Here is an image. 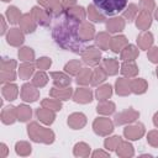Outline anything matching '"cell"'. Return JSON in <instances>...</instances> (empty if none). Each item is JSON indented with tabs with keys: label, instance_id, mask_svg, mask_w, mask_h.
Masks as SVG:
<instances>
[{
	"label": "cell",
	"instance_id": "6da1fadb",
	"mask_svg": "<svg viewBox=\"0 0 158 158\" xmlns=\"http://www.w3.org/2000/svg\"><path fill=\"white\" fill-rule=\"evenodd\" d=\"M80 23L81 22L63 11V14L58 16V21L52 30V36L56 43L63 49L81 54V52L85 49V46L79 36Z\"/></svg>",
	"mask_w": 158,
	"mask_h": 158
},
{
	"label": "cell",
	"instance_id": "7a4b0ae2",
	"mask_svg": "<svg viewBox=\"0 0 158 158\" xmlns=\"http://www.w3.org/2000/svg\"><path fill=\"white\" fill-rule=\"evenodd\" d=\"M27 133L28 137L37 143H44V144H51L54 142V132L51 128H46L37 122H30L27 126Z\"/></svg>",
	"mask_w": 158,
	"mask_h": 158
},
{
	"label": "cell",
	"instance_id": "3957f363",
	"mask_svg": "<svg viewBox=\"0 0 158 158\" xmlns=\"http://www.w3.org/2000/svg\"><path fill=\"white\" fill-rule=\"evenodd\" d=\"M127 1L128 0H93V4L105 16H111L123 11L127 5Z\"/></svg>",
	"mask_w": 158,
	"mask_h": 158
},
{
	"label": "cell",
	"instance_id": "277c9868",
	"mask_svg": "<svg viewBox=\"0 0 158 158\" xmlns=\"http://www.w3.org/2000/svg\"><path fill=\"white\" fill-rule=\"evenodd\" d=\"M16 60L11 58L1 59V70H0V80L2 84L11 83L16 79Z\"/></svg>",
	"mask_w": 158,
	"mask_h": 158
},
{
	"label": "cell",
	"instance_id": "5b68a950",
	"mask_svg": "<svg viewBox=\"0 0 158 158\" xmlns=\"http://www.w3.org/2000/svg\"><path fill=\"white\" fill-rule=\"evenodd\" d=\"M93 130L98 136H109L114 131V122L107 117H98L93 122Z\"/></svg>",
	"mask_w": 158,
	"mask_h": 158
},
{
	"label": "cell",
	"instance_id": "8992f818",
	"mask_svg": "<svg viewBox=\"0 0 158 158\" xmlns=\"http://www.w3.org/2000/svg\"><path fill=\"white\" fill-rule=\"evenodd\" d=\"M81 59L83 62L89 67H96L101 60V52L100 48H96L94 46L85 47V49L81 52Z\"/></svg>",
	"mask_w": 158,
	"mask_h": 158
},
{
	"label": "cell",
	"instance_id": "52a82bcc",
	"mask_svg": "<svg viewBox=\"0 0 158 158\" xmlns=\"http://www.w3.org/2000/svg\"><path fill=\"white\" fill-rule=\"evenodd\" d=\"M138 117H139V112L136 111V110H133L132 107H130V109H127L125 111H121V112L116 114L115 117H114V122L117 126L128 125V123L135 122Z\"/></svg>",
	"mask_w": 158,
	"mask_h": 158
},
{
	"label": "cell",
	"instance_id": "ba28073f",
	"mask_svg": "<svg viewBox=\"0 0 158 158\" xmlns=\"http://www.w3.org/2000/svg\"><path fill=\"white\" fill-rule=\"evenodd\" d=\"M40 98L38 88L35 86L32 83H25L21 86V99L25 102H35Z\"/></svg>",
	"mask_w": 158,
	"mask_h": 158
},
{
	"label": "cell",
	"instance_id": "9c48e42d",
	"mask_svg": "<svg viewBox=\"0 0 158 158\" xmlns=\"http://www.w3.org/2000/svg\"><path fill=\"white\" fill-rule=\"evenodd\" d=\"M144 133H146V130H144L143 123L141 122L135 123V125H128L123 128V136L130 141H137L142 138Z\"/></svg>",
	"mask_w": 158,
	"mask_h": 158
},
{
	"label": "cell",
	"instance_id": "30bf717a",
	"mask_svg": "<svg viewBox=\"0 0 158 158\" xmlns=\"http://www.w3.org/2000/svg\"><path fill=\"white\" fill-rule=\"evenodd\" d=\"M38 4L44 7L51 16H59L64 11V6L60 0H37Z\"/></svg>",
	"mask_w": 158,
	"mask_h": 158
},
{
	"label": "cell",
	"instance_id": "8fae6325",
	"mask_svg": "<svg viewBox=\"0 0 158 158\" xmlns=\"http://www.w3.org/2000/svg\"><path fill=\"white\" fill-rule=\"evenodd\" d=\"M25 41V33L21 28L12 27L6 33V42L12 47H20Z\"/></svg>",
	"mask_w": 158,
	"mask_h": 158
},
{
	"label": "cell",
	"instance_id": "7c38bea8",
	"mask_svg": "<svg viewBox=\"0 0 158 158\" xmlns=\"http://www.w3.org/2000/svg\"><path fill=\"white\" fill-rule=\"evenodd\" d=\"M31 15L33 16V19L40 26H48L51 22L49 12L42 6H33L31 9Z\"/></svg>",
	"mask_w": 158,
	"mask_h": 158
},
{
	"label": "cell",
	"instance_id": "4fadbf2b",
	"mask_svg": "<svg viewBox=\"0 0 158 158\" xmlns=\"http://www.w3.org/2000/svg\"><path fill=\"white\" fill-rule=\"evenodd\" d=\"M20 28L23 31V33H32L36 27H37V22L36 20L33 19V16L31 15V12H27V14H22L21 16V20H20Z\"/></svg>",
	"mask_w": 158,
	"mask_h": 158
},
{
	"label": "cell",
	"instance_id": "5bb4252c",
	"mask_svg": "<svg viewBox=\"0 0 158 158\" xmlns=\"http://www.w3.org/2000/svg\"><path fill=\"white\" fill-rule=\"evenodd\" d=\"M73 100L78 104H89L93 101V91L88 88H78L73 93Z\"/></svg>",
	"mask_w": 158,
	"mask_h": 158
},
{
	"label": "cell",
	"instance_id": "9a60e30c",
	"mask_svg": "<svg viewBox=\"0 0 158 158\" xmlns=\"http://www.w3.org/2000/svg\"><path fill=\"white\" fill-rule=\"evenodd\" d=\"M67 123L73 130H81L86 125V116L81 112H73L68 116Z\"/></svg>",
	"mask_w": 158,
	"mask_h": 158
},
{
	"label": "cell",
	"instance_id": "2e32d148",
	"mask_svg": "<svg viewBox=\"0 0 158 158\" xmlns=\"http://www.w3.org/2000/svg\"><path fill=\"white\" fill-rule=\"evenodd\" d=\"M51 77H52L53 84L57 88H67V86H70L72 79H70V75L67 74L65 72H51Z\"/></svg>",
	"mask_w": 158,
	"mask_h": 158
},
{
	"label": "cell",
	"instance_id": "e0dca14e",
	"mask_svg": "<svg viewBox=\"0 0 158 158\" xmlns=\"http://www.w3.org/2000/svg\"><path fill=\"white\" fill-rule=\"evenodd\" d=\"M73 89L70 86H67V88H52L49 90V96L51 98H54V99H58L60 101H65V100H69L70 98H73Z\"/></svg>",
	"mask_w": 158,
	"mask_h": 158
},
{
	"label": "cell",
	"instance_id": "ac0fdd59",
	"mask_svg": "<svg viewBox=\"0 0 158 158\" xmlns=\"http://www.w3.org/2000/svg\"><path fill=\"white\" fill-rule=\"evenodd\" d=\"M152 25V15L148 11L141 10L136 17V26L141 31H147Z\"/></svg>",
	"mask_w": 158,
	"mask_h": 158
},
{
	"label": "cell",
	"instance_id": "d6986e66",
	"mask_svg": "<svg viewBox=\"0 0 158 158\" xmlns=\"http://www.w3.org/2000/svg\"><path fill=\"white\" fill-rule=\"evenodd\" d=\"M126 26V21L123 17H111L106 21V30L109 33H116V32H121Z\"/></svg>",
	"mask_w": 158,
	"mask_h": 158
},
{
	"label": "cell",
	"instance_id": "ffe728a7",
	"mask_svg": "<svg viewBox=\"0 0 158 158\" xmlns=\"http://www.w3.org/2000/svg\"><path fill=\"white\" fill-rule=\"evenodd\" d=\"M79 36L81 38L83 42H88V41H91L94 40V37L96 36L95 35V28L91 23L84 21L79 25Z\"/></svg>",
	"mask_w": 158,
	"mask_h": 158
},
{
	"label": "cell",
	"instance_id": "44dd1931",
	"mask_svg": "<svg viewBox=\"0 0 158 158\" xmlns=\"http://www.w3.org/2000/svg\"><path fill=\"white\" fill-rule=\"evenodd\" d=\"M36 116H37V118L42 123H44V125H52L53 121H54V118H56V111L49 110V109L42 106L41 109L38 107L36 110Z\"/></svg>",
	"mask_w": 158,
	"mask_h": 158
},
{
	"label": "cell",
	"instance_id": "7402d4cb",
	"mask_svg": "<svg viewBox=\"0 0 158 158\" xmlns=\"http://www.w3.org/2000/svg\"><path fill=\"white\" fill-rule=\"evenodd\" d=\"M137 46L139 49H144V51H148L152 44H153V35L149 32V31H142L138 36H137Z\"/></svg>",
	"mask_w": 158,
	"mask_h": 158
},
{
	"label": "cell",
	"instance_id": "603a6c76",
	"mask_svg": "<svg viewBox=\"0 0 158 158\" xmlns=\"http://www.w3.org/2000/svg\"><path fill=\"white\" fill-rule=\"evenodd\" d=\"M128 78H118L115 81V91L118 96H127L131 94V85Z\"/></svg>",
	"mask_w": 158,
	"mask_h": 158
},
{
	"label": "cell",
	"instance_id": "cb8c5ba5",
	"mask_svg": "<svg viewBox=\"0 0 158 158\" xmlns=\"http://www.w3.org/2000/svg\"><path fill=\"white\" fill-rule=\"evenodd\" d=\"M1 122L5 125H12L16 120H17V111L15 106H6L2 109L1 115H0Z\"/></svg>",
	"mask_w": 158,
	"mask_h": 158
},
{
	"label": "cell",
	"instance_id": "d4e9b609",
	"mask_svg": "<svg viewBox=\"0 0 158 158\" xmlns=\"http://www.w3.org/2000/svg\"><path fill=\"white\" fill-rule=\"evenodd\" d=\"M128 44V40L126 38V36L123 35H117L111 37L110 40V49L114 53H120L126 46Z\"/></svg>",
	"mask_w": 158,
	"mask_h": 158
},
{
	"label": "cell",
	"instance_id": "484cf974",
	"mask_svg": "<svg viewBox=\"0 0 158 158\" xmlns=\"http://www.w3.org/2000/svg\"><path fill=\"white\" fill-rule=\"evenodd\" d=\"M1 94H2L5 100L14 101V100H16V98L19 95V86L16 84H12V83H6L2 85Z\"/></svg>",
	"mask_w": 158,
	"mask_h": 158
},
{
	"label": "cell",
	"instance_id": "4316f807",
	"mask_svg": "<svg viewBox=\"0 0 158 158\" xmlns=\"http://www.w3.org/2000/svg\"><path fill=\"white\" fill-rule=\"evenodd\" d=\"M139 54V51L136 46L133 44H127L121 52H120V59L123 62H130V60H135Z\"/></svg>",
	"mask_w": 158,
	"mask_h": 158
},
{
	"label": "cell",
	"instance_id": "83f0119b",
	"mask_svg": "<svg viewBox=\"0 0 158 158\" xmlns=\"http://www.w3.org/2000/svg\"><path fill=\"white\" fill-rule=\"evenodd\" d=\"M121 74L125 77V78H135L137 74H138V67L137 64L135 63V60H130V62H123L121 64Z\"/></svg>",
	"mask_w": 158,
	"mask_h": 158
},
{
	"label": "cell",
	"instance_id": "f1b7e54d",
	"mask_svg": "<svg viewBox=\"0 0 158 158\" xmlns=\"http://www.w3.org/2000/svg\"><path fill=\"white\" fill-rule=\"evenodd\" d=\"M130 85H131V93L136 94V95H141L144 94L148 89V83L142 79V78H135L130 80Z\"/></svg>",
	"mask_w": 158,
	"mask_h": 158
},
{
	"label": "cell",
	"instance_id": "f546056e",
	"mask_svg": "<svg viewBox=\"0 0 158 158\" xmlns=\"http://www.w3.org/2000/svg\"><path fill=\"white\" fill-rule=\"evenodd\" d=\"M116 154L118 157H122V158H128V157H133L135 154V149L132 147V144L128 142V141H121L118 147L116 148Z\"/></svg>",
	"mask_w": 158,
	"mask_h": 158
},
{
	"label": "cell",
	"instance_id": "4dcf8cb0",
	"mask_svg": "<svg viewBox=\"0 0 158 158\" xmlns=\"http://www.w3.org/2000/svg\"><path fill=\"white\" fill-rule=\"evenodd\" d=\"M64 11L70 15L72 17H74L75 20H78L79 22H84L85 19H86V12L84 10L83 6H78V5H73V6H69L67 9H64Z\"/></svg>",
	"mask_w": 158,
	"mask_h": 158
},
{
	"label": "cell",
	"instance_id": "1f68e13d",
	"mask_svg": "<svg viewBox=\"0 0 158 158\" xmlns=\"http://www.w3.org/2000/svg\"><path fill=\"white\" fill-rule=\"evenodd\" d=\"M106 78H107V73H106V70L102 68V65H101V67H96V68L93 70V75H91V81H90V84H91L93 86H98V85H100L101 83H104V81L106 80Z\"/></svg>",
	"mask_w": 158,
	"mask_h": 158
},
{
	"label": "cell",
	"instance_id": "d6a6232c",
	"mask_svg": "<svg viewBox=\"0 0 158 158\" xmlns=\"http://www.w3.org/2000/svg\"><path fill=\"white\" fill-rule=\"evenodd\" d=\"M35 64L32 62H23L22 64H20L19 67V77L22 80H27L30 79V77L35 73Z\"/></svg>",
	"mask_w": 158,
	"mask_h": 158
},
{
	"label": "cell",
	"instance_id": "836d02e7",
	"mask_svg": "<svg viewBox=\"0 0 158 158\" xmlns=\"http://www.w3.org/2000/svg\"><path fill=\"white\" fill-rule=\"evenodd\" d=\"M110 35L109 32H99L95 36V43L98 46V48L102 49V51H107L110 49Z\"/></svg>",
	"mask_w": 158,
	"mask_h": 158
},
{
	"label": "cell",
	"instance_id": "e575fe53",
	"mask_svg": "<svg viewBox=\"0 0 158 158\" xmlns=\"http://www.w3.org/2000/svg\"><path fill=\"white\" fill-rule=\"evenodd\" d=\"M96 99L98 101H104V100H109L112 95V86L110 84H102L100 85L96 91H95Z\"/></svg>",
	"mask_w": 158,
	"mask_h": 158
},
{
	"label": "cell",
	"instance_id": "d590c367",
	"mask_svg": "<svg viewBox=\"0 0 158 158\" xmlns=\"http://www.w3.org/2000/svg\"><path fill=\"white\" fill-rule=\"evenodd\" d=\"M86 15H88V19H89L90 21H93V22H102V21H105V15H104L101 11H99V10L95 7L94 4H90V5L88 6V9H86Z\"/></svg>",
	"mask_w": 158,
	"mask_h": 158
},
{
	"label": "cell",
	"instance_id": "8d00e7d4",
	"mask_svg": "<svg viewBox=\"0 0 158 158\" xmlns=\"http://www.w3.org/2000/svg\"><path fill=\"white\" fill-rule=\"evenodd\" d=\"M102 68L106 70L107 75H116L118 73V62L114 58H105L102 59Z\"/></svg>",
	"mask_w": 158,
	"mask_h": 158
},
{
	"label": "cell",
	"instance_id": "74e56055",
	"mask_svg": "<svg viewBox=\"0 0 158 158\" xmlns=\"http://www.w3.org/2000/svg\"><path fill=\"white\" fill-rule=\"evenodd\" d=\"M91 75H93V70L89 68H81L80 72L75 75L77 79V84L78 85H88L91 81Z\"/></svg>",
	"mask_w": 158,
	"mask_h": 158
},
{
	"label": "cell",
	"instance_id": "f35d334b",
	"mask_svg": "<svg viewBox=\"0 0 158 158\" xmlns=\"http://www.w3.org/2000/svg\"><path fill=\"white\" fill-rule=\"evenodd\" d=\"M115 104L112 101H109V100H104V101H99L98 106H96V111L98 114H101V115H111L115 112Z\"/></svg>",
	"mask_w": 158,
	"mask_h": 158
},
{
	"label": "cell",
	"instance_id": "ab89813d",
	"mask_svg": "<svg viewBox=\"0 0 158 158\" xmlns=\"http://www.w3.org/2000/svg\"><path fill=\"white\" fill-rule=\"evenodd\" d=\"M6 17H7V21L11 23V25H16V23H19L20 22V20H21V16H22V14H21V11L16 7V6H9L7 9H6Z\"/></svg>",
	"mask_w": 158,
	"mask_h": 158
},
{
	"label": "cell",
	"instance_id": "60d3db41",
	"mask_svg": "<svg viewBox=\"0 0 158 158\" xmlns=\"http://www.w3.org/2000/svg\"><path fill=\"white\" fill-rule=\"evenodd\" d=\"M16 111H17V120L21 121V122H27L31 116H32V110L30 106L22 104V105H19L16 107Z\"/></svg>",
	"mask_w": 158,
	"mask_h": 158
},
{
	"label": "cell",
	"instance_id": "b9f144b4",
	"mask_svg": "<svg viewBox=\"0 0 158 158\" xmlns=\"http://www.w3.org/2000/svg\"><path fill=\"white\" fill-rule=\"evenodd\" d=\"M80 69H81V62L79 59H72L64 65V72L70 77L77 75L80 72Z\"/></svg>",
	"mask_w": 158,
	"mask_h": 158
},
{
	"label": "cell",
	"instance_id": "7bdbcfd3",
	"mask_svg": "<svg viewBox=\"0 0 158 158\" xmlns=\"http://www.w3.org/2000/svg\"><path fill=\"white\" fill-rule=\"evenodd\" d=\"M15 151H16V153H17L19 156L26 157V156H30V154H31L32 147H31V144H30L28 142H26V141H19V142H16V144H15Z\"/></svg>",
	"mask_w": 158,
	"mask_h": 158
},
{
	"label": "cell",
	"instance_id": "ee69618b",
	"mask_svg": "<svg viewBox=\"0 0 158 158\" xmlns=\"http://www.w3.org/2000/svg\"><path fill=\"white\" fill-rule=\"evenodd\" d=\"M90 146L86 144L85 142H79L74 146L73 148V154L75 157H89L90 154Z\"/></svg>",
	"mask_w": 158,
	"mask_h": 158
},
{
	"label": "cell",
	"instance_id": "f6af8a7d",
	"mask_svg": "<svg viewBox=\"0 0 158 158\" xmlns=\"http://www.w3.org/2000/svg\"><path fill=\"white\" fill-rule=\"evenodd\" d=\"M19 59L23 62H33L35 60V51L30 47H21L19 49Z\"/></svg>",
	"mask_w": 158,
	"mask_h": 158
},
{
	"label": "cell",
	"instance_id": "bcb514c9",
	"mask_svg": "<svg viewBox=\"0 0 158 158\" xmlns=\"http://www.w3.org/2000/svg\"><path fill=\"white\" fill-rule=\"evenodd\" d=\"M47 83H48V75L43 70H38L37 73H35V75L32 78V84L35 86H37L40 89V88H43Z\"/></svg>",
	"mask_w": 158,
	"mask_h": 158
},
{
	"label": "cell",
	"instance_id": "7dc6e473",
	"mask_svg": "<svg viewBox=\"0 0 158 158\" xmlns=\"http://www.w3.org/2000/svg\"><path fill=\"white\" fill-rule=\"evenodd\" d=\"M41 105H42L43 107H47V109L53 110V111H56V112L62 110V102H60V100L54 99V98H52V99H43V100L41 101Z\"/></svg>",
	"mask_w": 158,
	"mask_h": 158
},
{
	"label": "cell",
	"instance_id": "c3c4849f",
	"mask_svg": "<svg viewBox=\"0 0 158 158\" xmlns=\"http://www.w3.org/2000/svg\"><path fill=\"white\" fill-rule=\"evenodd\" d=\"M138 15V6L136 4H130L125 10H123V19H126L128 22L136 20Z\"/></svg>",
	"mask_w": 158,
	"mask_h": 158
},
{
	"label": "cell",
	"instance_id": "681fc988",
	"mask_svg": "<svg viewBox=\"0 0 158 158\" xmlns=\"http://www.w3.org/2000/svg\"><path fill=\"white\" fill-rule=\"evenodd\" d=\"M122 141V138L120 136H112V137H107L104 142V147L107 151H116V148L118 147L120 142Z\"/></svg>",
	"mask_w": 158,
	"mask_h": 158
},
{
	"label": "cell",
	"instance_id": "f907efd6",
	"mask_svg": "<svg viewBox=\"0 0 158 158\" xmlns=\"http://www.w3.org/2000/svg\"><path fill=\"white\" fill-rule=\"evenodd\" d=\"M52 65V59L48 58V57H41L36 60V67L40 69V70H46V69H49V67Z\"/></svg>",
	"mask_w": 158,
	"mask_h": 158
},
{
	"label": "cell",
	"instance_id": "816d5d0a",
	"mask_svg": "<svg viewBox=\"0 0 158 158\" xmlns=\"http://www.w3.org/2000/svg\"><path fill=\"white\" fill-rule=\"evenodd\" d=\"M139 9L152 12L156 10V2L154 0H139Z\"/></svg>",
	"mask_w": 158,
	"mask_h": 158
},
{
	"label": "cell",
	"instance_id": "f5cc1de1",
	"mask_svg": "<svg viewBox=\"0 0 158 158\" xmlns=\"http://www.w3.org/2000/svg\"><path fill=\"white\" fill-rule=\"evenodd\" d=\"M147 142L152 147H158V131L152 130L147 133Z\"/></svg>",
	"mask_w": 158,
	"mask_h": 158
},
{
	"label": "cell",
	"instance_id": "db71d44e",
	"mask_svg": "<svg viewBox=\"0 0 158 158\" xmlns=\"http://www.w3.org/2000/svg\"><path fill=\"white\" fill-rule=\"evenodd\" d=\"M147 57L152 63L158 64V47H151L147 52Z\"/></svg>",
	"mask_w": 158,
	"mask_h": 158
},
{
	"label": "cell",
	"instance_id": "11a10c76",
	"mask_svg": "<svg viewBox=\"0 0 158 158\" xmlns=\"http://www.w3.org/2000/svg\"><path fill=\"white\" fill-rule=\"evenodd\" d=\"M91 157H93V158H98V157H104V158H106V157H110V154H109V152H105V151L98 149V151L93 152Z\"/></svg>",
	"mask_w": 158,
	"mask_h": 158
},
{
	"label": "cell",
	"instance_id": "9f6ffc18",
	"mask_svg": "<svg viewBox=\"0 0 158 158\" xmlns=\"http://www.w3.org/2000/svg\"><path fill=\"white\" fill-rule=\"evenodd\" d=\"M0 151H1V153H0V157H1V158H5V157L7 156V153H9L7 146H6L5 143H0Z\"/></svg>",
	"mask_w": 158,
	"mask_h": 158
},
{
	"label": "cell",
	"instance_id": "6f0895ef",
	"mask_svg": "<svg viewBox=\"0 0 158 158\" xmlns=\"http://www.w3.org/2000/svg\"><path fill=\"white\" fill-rule=\"evenodd\" d=\"M0 22H1V31H0V35H5V32H6V22H5L4 15L0 16Z\"/></svg>",
	"mask_w": 158,
	"mask_h": 158
},
{
	"label": "cell",
	"instance_id": "680465c9",
	"mask_svg": "<svg viewBox=\"0 0 158 158\" xmlns=\"http://www.w3.org/2000/svg\"><path fill=\"white\" fill-rule=\"evenodd\" d=\"M60 1H62V4H63L64 7L73 6V5H75V2H77V0H60Z\"/></svg>",
	"mask_w": 158,
	"mask_h": 158
},
{
	"label": "cell",
	"instance_id": "91938a15",
	"mask_svg": "<svg viewBox=\"0 0 158 158\" xmlns=\"http://www.w3.org/2000/svg\"><path fill=\"white\" fill-rule=\"evenodd\" d=\"M153 123H154V126L156 127H158V111L154 114V116H153Z\"/></svg>",
	"mask_w": 158,
	"mask_h": 158
},
{
	"label": "cell",
	"instance_id": "94428289",
	"mask_svg": "<svg viewBox=\"0 0 158 158\" xmlns=\"http://www.w3.org/2000/svg\"><path fill=\"white\" fill-rule=\"evenodd\" d=\"M154 17H156V20L158 21V9L154 10Z\"/></svg>",
	"mask_w": 158,
	"mask_h": 158
},
{
	"label": "cell",
	"instance_id": "6125c7cd",
	"mask_svg": "<svg viewBox=\"0 0 158 158\" xmlns=\"http://www.w3.org/2000/svg\"><path fill=\"white\" fill-rule=\"evenodd\" d=\"M156 74H157V77H158V67H157V69H156Z\"/></svg>",
	"mask_w": 158,
	"mask_h": 158
},
{
	"label": "cell",
	"instance_id": "be15d7a7",
	"mask_svg": "<svg viewBox=\"0 0 158 158\" xmlns=\"http://www.w3.org/2000/svg\"><path fill=\"white\" fill-rule=\"evenodd\" d=\"M4 2H7V1H11V0H2Z\"/></svg>",
	"mask_w": 158,
	"mask_h": 158
}]
</instances>
